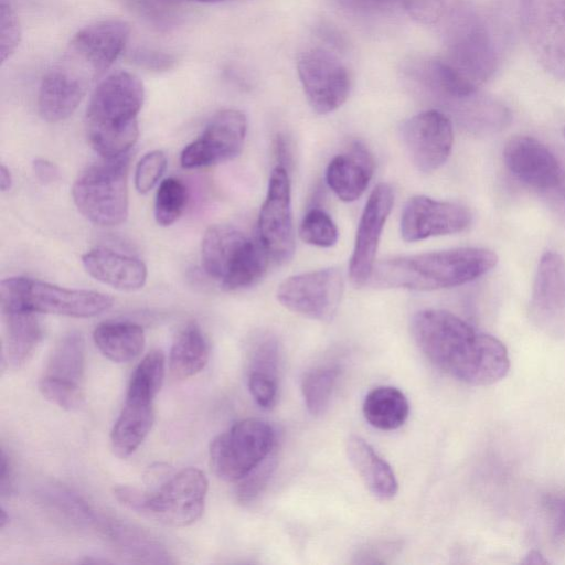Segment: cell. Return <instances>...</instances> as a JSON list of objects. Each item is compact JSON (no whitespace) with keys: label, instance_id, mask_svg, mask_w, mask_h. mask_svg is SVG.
Instances as JSON below:
<instances>
[{"label":"cell","instance_id":"1","mask_svg":"<svg viewBox=\"0 0 565 565\" xmlns=\"http://www.w3.org/2000/svg\"><path fill=\"white\" fill-rule=\"evenodd\" d=\"M129 33V24L120 19L100 20L77 31L42 78L40 116L49 122L70 117L120 55Z\"/></svg>","mask_w":565,"mask_h":565},{"label":"cell","instance_id":"2","mask_svg":"<svg viewBox=\"0 0 565 565\" xmlns=\"http://www.w3.org/2000/svg\"><path fill=\"white\" fill-rule=\"evenodd\" d=\"M413 338L440 371L466 384L483 386L504 379L510 370L505 345L441 309L418 311L412 319Z\"/></svg>","mask_w":565,"mask_h":565},{"label":"cell","instance_id":"3","mask_svg":"<svg viewBox=\"0 0 565 565\" xmlns=\"http://www.w3.org/2000/svg\"><path fill=\"white\" fill-rule=\"evenodd\" d=\"M497 264V254L481 247L394 256L375 264L369 284L415 291L447 289L478 279Z\"/></svg>","mask_w":565,"mask_h":565},{"label":"cell","instance_id":"4","mask_svg":"<svg viewBox=\"0 0 565 565\" xmlns=\"http://www.w3.org/2000/svg\"><path fill=\"white\" fill-rule=\"evenodd\" d=\"M143 99L142 82L129 72H114L96 86L86 109V129L92 147L103 159L129 153L138 139Z\"/></svg>","mask_w":565,"mask_h":565},{"label":"cell","instance_id":"5","mask_svg":"<svg viewBox=\"0 0 565 565\" xmlns=\"http://www.w3.org/2000/svg\"><path fill=\"white\" fill-rule=\"evenodd\" d=\"M207 479L194 467L173 472L154 489L140 490L129 486L114 489L115 497L137 513L173 527L196 522L204 511Z\"/></svg>","mask_w":565,"mask_h":565},{"label":"cell","instance_id":"6","mask_svg":"<svg viewBox=\"0 0 565 565\" xmlns=\"http://www.w3.org/2000/svg\"><path fill=\"white\" fill-rule=\"evenodd\" d=\"M270 258L259 238L225 224L211 225L201 244L204 271L227 291L255 285L265 275Z\"/></svg>","mask_w":565,"mask_h":565},{"label":"cell","instance_id":"7","mask_svg":"<svg viewBox=\"0 0 565 565\" xmlns=\"http://www.w3.org/2000/svg\"><path fill=\"white\" fill-rule=\"evenodd\" d=\"M113 302L103 292L70 289L29 277H10L0 284L1 309L90 318L107 311Z\"/></svg>","mask_w":565,"mask_h":565},{"label":"cell","instance_id":"8","mask_svg":"<svg viewBox=\"0 0 565 565\" xmlns=\"http://www.w3.org/2000/svg\"><path fill=\"white\" fill-rule=\"evenodd\" d=\"M130 154L104 159L87 167L72 188L78 211L98 226H116L128 216V166Z\"/></svg>","mask_w":565,"mask_h":565},{"label":"cell","instance_id":"9","mask_svg":"<svg viewBox=\"0 0 565 565\" xmlns=\"http://www.w3.org/2000/svg\"><path fill=\"white\" fill-rule=\"evenodd\" d=\"M277 447L276 433L265 420L242 419L217 435L210 445V465L222 480L237 482Z\"/></svg>","mask_w":565,"mask_h":565},{"label":"cell","instance_id":"10","mask_svg":"<svg viewBox=\"0 0 565 565\" xmlns=\"http://www.w3.org/2000/svg\"><path fill=\"white\" fill-rule=\"evenodd\" d=\"M446 36L447 50L443 60L479 88L498 64L497 46L488 26L468 9L446 26Z\"/></svg>","mask_w":565,"mask_h":565},{"label":"cell","instance_id":"11","mask_svg":"<svg viewBox=\"0 0 565 565\" xmlns=\"http://www.w3.org/2000/svg\"><path fill=\"white\" fill-rule=\"evenodd\" d=\"M525 40L539 64L565 81V0H520Z\"/></svg>","mask_w":565,"mask_h":565},{"label":"cell","instance_id":"12","mask_svg":"<svg viewBox=\"0 0 565 565\" xmlns=\"http://www.w3.org/2000/svg\"><path fill=\"white\" fill-rule=\"evenodd\" d=\"M338 268H323L294 275L277 288L276 297L289 311L318 321H330L343 294Z\"/></svg>","mask_w":565,"mask_h":565},{"label":"cell","instance_id":"13","mask_svg":"<svg viewBox=\"0 0 565 565\" xmlns=\"http://www.w3.org/2000/svg\"><path fill=\"white\" fill-rule=\"evenodd\" d=\"M257 237L274 263L284 264L294 256L291 188L288 170L282 166L277 164L270 173L258 216Z\"/></svg>","mask_w":565,"mask_h":565},{"label":"cell","instance_id":"14","mask_svg":"<svg viewBox=\"0 0 565 565\" xmlns=\"http://www.w3.org/2000/svg\"><path fill=\"white\" fill-rule=\"evenodd\" d=\"M297 72L307 100L316 113L329 114L347 100L350 75L333 53L321 47L301 52L297 58Z\"/></svg>","mask_w":565,"mask_h":565},{"label":"cell","instance_id":"15","mask_svg":"<svg viewBox=\"0 0 565 565\" xmlns=\"http://www.w3.org/2000/svg\"><path fill=\"white\" fill-rule=\"evenodd\" d=\"M503 160L510 173L530 189L565 198V171L555 154L540 140L516 136L505 145Z\"/></svg>","mask_w":565,"mask_h":565},{"label":"cell","instance_id":"16","mask_svg":"<svg viewBox=\"0 0 565 565\" xmlns=\"http://www.w3.org/2000/svg\"><path fill=\"white\" fill-rule=\"evenodd\" d=\"M247 119L237 109L217 111L202 134L181 152L180 162L185 169L217 164L237 157L245 142Z\"/></svg>","mask_w":565,"mask_h":565},{"label":"cell","instance_id":"17","mask_svg":"<svg viewBox=\"0 0 565 565\" xmlns=\"http://www.w3.org/2000/svg\"><path fill=\"white\" fill-rule=\"evenodd\" d=\"M530 318L546 335L565 338V260L554 252L542 255L530 300Z\"/></svg>","mask_w":565,"mask_h":565},{"label":"cell","instance_id":"18","mask_svg":"<svg viewBox=\"0 0 565 565\" xmlns=\"http://www.w3.org/2000/svg\"><path fill=\"white\" fill-rule=\"evenodd\" d=\"M402 140L413 164L429 173L439 169L451 153L452 124L439 110H425L404 122Z\"/></svg>","mask_w":565,"mask_h":565},{"label":"cell","instance_id":"19","mask_svg":"<svg viewBox=\"0 0 565 565\" xmlns=\"http://www.w3.org/2000/svg\"><path fill=\"white\" fill-rule=\"evenodd\" d=\"M393 205V189L387 183H379L362 211L350 258L349 275L355 287L366 285L371 279L380 238Z\"/></svg>","mask_w":565,"mask_h":565},{"label":"cell","instance_id":"20","mask_svg":"<svg viewBox=\"0 0 565 565\" xmlns=\"http://www.w3.org/2000/svg\"><path fill=\"white\" fill-rule=\"evenodd\" d=\"M472 220L465 205L439 201L426 195L411 198L401 215V235L406 242L462 232Z\"/></svg>","mask_w":565,"mask_h":565},{"label":"cell","instance_id":"21","mask_svg":"<svg viewBox=\"0 0 565 565\" xmlns=\"http://www.w3.org/2000/svg\"><path fill=\"white\" fill-rule=\"evenodd\" d=\"M374 173V159L360 141L335 156L326 170V181L332 192L344 202L362 196Z\"/></svg>","mask_w":565,"mask_h":565},{"label":"cell","instance_id":"22","mask_svg":"<svg viewBox=\"0 0 565 565\" xmlns=\"http://www.w3.org/2000/svg\"><path fill=\"white\" fill-rule=\"evenodd\" d=\"M85 270L96 280L121 291H135L147 280V267L137 257L97 247L82 256Z\"/></svg>","mask_w":565,"mask_h":565},{"label":"cell","instance_id":"23","mask_svg":"<svg viewBox=\"0 0 565 565\" xmlns=\"http://www.w3.org/2000/svg\"><path fill=\"white\" fill-rule=\"evenodd\" d=\"M350 462L372 495L382 501L393 499L398 482L391 466L362 437L352 435L347 441Z\"/></svg>","mask_w":565,"mask_h":565},{"label":"cell","instance_id":"24","mask_svg":"<svg viewBox=\"0 0 565 565\" xmlns=\"http://www.w3.org/2000/svg\"><path fill=\"white\" fill-rule=\"evenodd\" d=\"M4 326L2 356L14 369L24 365L42 339V328L34 312L1 309Z\"/></svg>","mask_w":565,"mask_h":565},{"label":"cell","instance_id":"25","mask_svg":"<svg viewBox=\"0 0 565 565\" xmlns=\"http://www.w3.org/2000/svg\"><path fill=\"white\" fill-rule=\"evenodd\" d=\"M153 420V403L126 398L110 433L114 454L119 458L134 454L149 434Z\"/></svg>","mask_w":565,"mask_h":565},{"label":"cell","instance_id":"26","mask_svg":"<svg viewBox=\"0 0 565 565\" xmlns=\"http://www.w3.org/2000/svg\"><path fill=\"white\" fill-rule=\"evenodd\" d=\"M93 340L102 354L115 363L134 361L146 343L142 327L128 321L99 323L93 332Z\"/></svg>","mask_w":565,"mask_h":565},{"label":"cell","instance_id":"27","mask_svg":"<svg viewBox=\"0 0 565 565\" xmlns=\"http://www.w3.org/2000/svg\"><path fill=\"white\" fill-rule=\"evenodd\" d=\"M210 355L207 340L196 322L186 323L174 337L169 354L173 380L182 381L201 372Z\"/></svg>","mask_w":565,"mask_h":565},{"label":"cell","instance_id":"28","mask_svg":"<svg viewBox=\"0 0 565 565\" xmlns=\"http://www.w3.org/2000/svg\"><path fill=\"white\" fill-rule=\"evenodd\" d=\"M362 411L365 419L373 427L394 430L406 422L409 404L401 390L393 386H377L366 394Z\"/></svg>","mask_w":565,"mask_h":565},{"label":"cell","instance_id":"29","mask_svg":"<svg viewBox=\"0 0 565 565\" xmlns=\"http://www.w3.org/2000/svg\"><path fill=\"white\" fill-rule=\"evenodd\" d=\"M84 370V339L79 333L71 332L55 344L43 375L81 385Z\"/></svg>","mask_w":565,"mask_h":565},{"label":"cell","instance_id":"30","mask_svg":"<svg viewBox=\"0 0 565 565\" xmlns=\"http://www.w3.org/2000/svg\"><path fill=\"white\" fill-rule=\"evenodd\" d=\"M166 371V359L161 350L147 353L134 370L128 388L127 398L153 403L160 391Z\"/></svg>","mask_w":565,"mask_h":565},{"label":"cell","instance_id":"31","mask_svg":"<svg viewBox=\"0 0 565 565\" xmlns=\"http://www.w3.org/2000/svg\"><path fill=\"white\" fill-rule=\"evenodd\" d=\"M338 375L339 371L334 366H318L305 374L301 392L311 415L319 416L327 411Z\"/></svg>","mask_w":565,"mask_h":565},{"label":"cell","instance_id":"32","mask_svg":"<svg viewBox=\"0 0 565 565\" xmlns=\"http://www.w3.org/2000/svg\"><path fill=\"white\" fill-rule=\"evenodd\" d=\"M408 14L423 24L448 26L469 9L467 0H403Z\"/></svg>","mask_w":565,"mask_h":565},{"label":"cell","instance_id":"33","mask_svg":"<svg viewBox=\"0 0 565 565\" xmlns=\"http://www.w3.org/2000/svg\"><path fill=\"white\" fill-rule=\"evenodd\" d=\"M188 201L185 185L175 178L161 181L156 193L154 218L161 226H170L183 213Z\"/></svg>","mask_w":565,"mask_h":565},{"label":"cell","instance_id":"34","mask_svg":"<svg viewBox=\"0 0 565 565\" xmlns=\"http://www.w3.org/2000/svg\"><path fill=\"white\" fill-rule=\"evenodd\" d=\"M298 233L305 243L321 248L332 247L339 237L335 223L319 207H312L305 214Z\"/></svg>","mask_w":565,"mask_h":565},{"label":"cell","instance_id":"35","mask_svg":"<svg viewBox=\"0 0 565 565\" xmlns=\"http://www.w3.org/2000/svg\"><path fill=\"white\" fill-rule=\"evenodd\" d=\"M39 391L45 399L66 409H79L85 402L84 392L79 384H74L43 375L39 381Z\"/></svg>","mask_w":565,"mask_h":565},{"label":"cell","instance_id":"36","mask_svg":"<svg viewBox=\"0 0 565 565\" xmlns=\"http://www.w3.org/2000/svg\"><path fill=\"white\" fill-rule=\"evenodd\" d=\"M274 451L246 477L237 481L236 498L242 504H249L255 501L267 483L276 467V450Z\"/></svg>","mask_w":565,"mask_h":565},{"label":"cell","instance_id":"37","mask_svg":"<svg viewBox=\"0 0 565 565\" xmlns=\"http://www.w3.org/2000/svg\"><path fill=\"white\" fill-rule=\"evenodd\" d=\"M21 40L19 17L9 0H0V61L14 54Z\"/></svg>","mask_w":565,"mask_h":565},{"label":"cell","instance_id":"38","mask_svg":"<svg viewBox=\"0 0 565 565\" xmlns=\"http://www.w3.org/2000/svg\"><path fill=\"white\" fill-rule=\"evenodd\" d=\"M167 167V158L163 151L152 150L147 152L137 163L135 170V186L141 194L148 193L160 180Z\"/></svg>","mask_w":565,"mask_h":565},{"label":"cell","instance_id":"39","mask_svg":"<svg viewBox=\"0 0 565 565\" xmlns=\"http://www.w3.org/2000/svg\"><path fill=\"white\" fill-rule=\"evenodd\" d=\"M280 347L274 335L258 339L250 353L249 371H257L277 376L279 367Z\"/></svg>","mask_w":565,"mask_h":565},{"label":"cell","instance_id":"40","mask_svg":"<svg viewBox=\"0 0 565 565\" xmlns=\"http://www.w3.org/2000/svg\"><path fill=\"white\" fill-rule=\"evenodd\" d=\"M247 384L250 395L259 407L269 409L276 404L278 397L277 376L249 371Z\"/></svg>","mask_w":565,"mask_h":565},{"label":"cell","instance_id":"41","mask_svg":"<svg viewBox=\"0 0 565 565\" xmlns=\"http://www.w3.org/2000/svg\"><path fill=\"white\" fill-rule=\"evenodd\" d=\"M543 507L553 540L555 542L565 541V495H547L543 501Z\"/></svg>","mask_w":565,"mask_h":565},{"label":"cell","instance_id":"42","mask_svg":"<svg viewBox=\"0 0 565 565\" xmlns=\"http://www.w3.org/2000/svg\"><path fill=\"white\" fill-rule=\"evenodd\" d=\"M33 171L42 183H52L60 177L58 168L45 159H36L33 162Z\"/></svg>","mask_w":565,"mask_h":565},{"label":"cell","instance_id":"43","mask_svg":"<svg viewBox=\"0 0 565 565\" xmlns=\"http://www.w3.org/2000/svg\"><path fill=\"white\" fill-rule=\"evenodd\" d=\"M11 467L10 461L4 452L1 450L0 457V491L1 494L4 495L7 492H10L11 489Z\"/></svg>","mask_w":565,"mask_h":565},{"label":"cell","instance_id":"44","mask_svg":"<svg viewBox=\"0 0 565 565\" xmlns=\"http://www.w3.org/2000/svg\"><path fill=\"white\" fill-rule=\"evenodd\" d=\"M354 9H375L390 3L392 0H342Z\"/></svg>","mask_w":565,"mask_h":565},{"label":"cell","instance_id":"45","mask_svg":"<svg viewBox=\"0 0 565 565\" xmlns=\"http://www.w3.org/2000/svg\"><path fill=\"white\" fill-rule=\"evenodd\" d=\"M275 154L278 159V166L286 168L288 162V148L284 136L278 135L275 140Z\"/></svg>","mask_w":565,"mask_h":565},{"label":"cell","instance_id":"46","mask_svg":"<svg viewBox=\"0 0 565 565\" xmlns=\"http://www.w3.org/2000/svg\"><path fill=\"white\" fill-rule=\"evenodd\" d=\"M12 185V175L10 170L4 166H0V189L2 192L8 191Z\"/></svg>","mask_w":565,"mask_h":565},{"label":"cell","instance_id":"47","mask_svg":"<svg viewBox=\"0 0 565 565\" xmlns=\"http://www.w3.org/2000/svg\"><path fill=\"white\" fill-rule=\"evenodd\" d=\"M523 564H547L548 561L544 558V556L536 550H531L522 561Z\"/></svg>","mask_w":565,"mask_h":565},{"label":"cell","instance_id":"48","mask_svg":"<svg viewBox=\"0 0 565 565\" xmlns=\"http://www.w3.org/2000/svg\"><path fill=\"white\" fill-rule=\"evenodd\" d=\"M8 521H9V515L7 514V511L4 510V508L2 507L0 510V527L3 529L4 525L8 523Z\"/></svg>","mask_w":565,"mask_h":565},{"label":"cell","instance_id":"49","mask_svg":"<svg viewBox=\"0 0 565 565\" xmlns=\"http://www.w3.org/2000/svg\"><path fill=\"white\" fill-rule=\"evenodd\" d=\"M185 1H195V2H217L222 0H185Z\"/></svg>","mask_w":565,"mask_h":565},{"label":"cell","instance_id":"50","mask_svg":"<svg viewBox=\"0 0 565 565\" xmlns=\"http://www.w3.org/2000/svg\"><path fill=\"white\" fill-rule=\"evenodd\" d=\"M563 131H564V136H565V126H564V129H563Z\"/></svg>","mask_w":565,"mask_h":565}]
</instances>
